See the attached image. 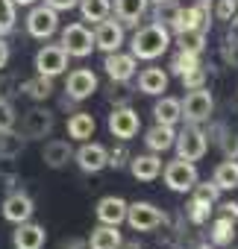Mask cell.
Returning <instances> with one entry per match:
<instances>
[{
    "label": "cell",
    "instance_id": "obj_1",
    "mask_svg": "<svg viewBox=\"0 0 238 249\" xmlns=\"http://www.w3.org/2000/svg\"><path fill=\"white\" fill-rule=\"evenodd\" d=\"M171 47V30L159 21L153 24H144L136 30V36L130 38V53L141 62H153L159 56H165Z\"/></svg>",
    "mask_w": 238,
    "mask_h": 249
},
{
    "label": "cell",
    "instance_id": "obj_2",
    "mask_svg": "<svg viewBox=\"0 0 238 249\" xmlns=\"http://www.w3.org/2000/svg\"><path fill=\"white\" fill-rule=\"evenodd\" d=\"M162 176H165V185H168L174 194H191V188L200 182L194 161H185V159L168 161V164L162 167Z\"/></svg>",
    "mask_w": 238,
    "mask_h": 249
},
{
    "label": "cell",
    "instance_id": "obj_3",
    "mask_svg": "<svg viewBox=\"0 0 238 249\" xmlns=\"http://www.w3.org/2000/svg\"><path fill=\"white\" fill-rule=\"evenodd\" d=\"M165 220H168V214L153 202H127V220L124 223H130L133 231H153V229L165 226Z\"/></svg>",
    "mask_w": 238,
    "mask_h": 249
},
{
    "label": "cell",
    "instance_id": "obj_4",
    "mask_svg": "<svg viewBox=\"0 0 238 249\" xmlns=\"http://www.w3.org/2000/svg\"><path fill=\"white\" fill-rule=\"evenodd\" d=\"M174 147H177V159H185V161H200L209 150V138L206 132L197 126V123H188V126L174 138Z\"/></svg>",
    "mask_w": 238,
    "mask_h": 249
},
{
    "label": "cell",
    "instance_id": "obj_5",
    "mask_svg": "<svg viewBox=\"0 0 238 249\" xmlns=\"http://www.w3.org/2000/svg\"><path fill=\"white\" fill-rule=\"evenodd\" d=\"M179 108H182V120L188 123H200L212 117V108H215V100H212V91H206V85L200 88H191L185 94V100H179Z\"/></svg>",
    "mask_w": 238,
    "mask_h": 249
},
{
    "label": "cell",
    "instance_id": "obj_6",
    "mask_svg": "<svg viewBox=\"0 0 238 249\" xmlns=\"http://www.w3.org/2000/svg\"><path fill=\"white\" fill-rule=\"evenodd\" d=\"M53 126H56L53 111H50V108H44V106H33L30 111H24V120H21V135H24L27 141H41V138H47V135L53 132Z\"/></svg>",
    "mask_w": 238,
    "mask_h": 249
},
{
    "label": "cell",
    "instance_id": "obj_7",
    "mask_svg": "<svg viewBox=\"0 0 238 249\" xmlns=\"http://www.w3.org/2000/svg\"><path fill=\"white\" fill-rule=\"evenodd\" d=\"M62 47H65V53L68 56H74V59H85V56H91V50H94V33L85 27V24H68L65 30H62Z\"/></svg>",
    "mask_w": 238,
    "mask_h": 249
},
{
    "label": "cell",
    "instance_id": "obj_8",
    "mask_svg": "<svg viewBox=\"0 0 238 249\" xmlns=\"http://www.w3.org/2000/svg\"><path fill=\"white\" fill-rule=\"evenodd\" d=\"M139 129H141V117H139L136 108H130V106H118V108H112V114H109V132H112L118 141L127 144L130 138L139 135Z\"/></svg>",
    "mask_w": 238,
    "mask_h": 249
},
{
    "label": "cell",
    "instance_id": "obj_9",
    "mask_svg": "<svg viewBox=\"0 0 238 249\" xmlns=\"http://www.w3.org/2000/svg\"><path fill=\"white\" fill-rule=\"evenodd\" d=\"M56 30H59V12H56V9H50L47 3L30 9V15H27V33H30L33 38L44 41V38L56 36Z\"/></svg>",
    "mask_w": 238,
    "mask_h": 249
},
{
    "label": "cell",
    "instance_id": "obj_10",
    "mask_svg": "<svg viewBox=\"0 0 238 249\" xmlns=\"http://www.w3.org/2000/svg\"><path fill=\"white\" fill-rule=\"evenodd\" d=\"M68 53L62 44H44L39 53H36V73L41 76H59L68 71Z\"/></svg>",
    "mask_w": 238,
    "mask_h": 249
},
{
    "label": "cell",
    "instance_id": "obj_11",
    "mask_svg": "<svg viewBox=\"0 0 238 249\" xmlns=\"http://www.w3.org/2000/svg\"><path fill=\"white\" fill-rule=\"evenodd\" d=\"M124 24L121 21H112V18H103L100 24H94V47L103 50V53H115L124 47Z\"/></svg>",
    "mask_w": 238,
    "mask_h": 249
},
{
    "label": "cell",
    "instance_id": "obj_12",
    "mask_svg": "<svg viewBox=\"0 0 238 249\" xmlns=\"http://www.w3.org/2000/svg\"><path fill=\"white\" fill-rule=\"evenodd\" d=\"M103 68H106V76L109 79H115V82H130L136 76V71H139V59L133 53L115 50V53H106Z\"/></svg>",
    "mask_w": 238,
    "mask_h": 249
},
{
    "label": "cell",
    "instance_id": "obj_13",
    "mask_svg": "<svg viewBox=\"0 0 238 249\" xmlns=\"http://www.w3.org/2000/svg\"><path fill=\"white\" fill-rule=\"evenodd\" d=\"M3 217L9 220V223H27V220H33V214H36V202H33V196L30 194H24V191H12L6 199H3Z\"/></svg>",
    "mask_w": 238,
    "mask_h": 249
},
{
    "label": "cell",
    "instance_id": "obj_14",
    "mask_svg": "<svg viewBox=\"0 0 238 249\" xmlns=\"http://www.w3.org/2000/svg\"><path fill=\"white\" fill-rule=\"evenodd\" d=\"M65 91H68V97L77 100V103H79V100H88V97L97 91V73L88 71V68L71 71L68 79H65Z\"/></svg>",
    "mask_w": 238,
    "mask_h": 249
},
{
    "label": "cell",
    "instance_id": "obj_15",
    "mask_svg": "<svg viewBox=\"0 0 238 249\" xmlns=\"http://www.w3.org/2000/svg\"><path fill=\"white\" fill-rule=\"evenodd\" d=\"M47 243V231L44 226L27 220V223H18L15 231H12V246L15 249H41Z\"/></svg>",
    "mask_w": 238,
    "mask_h": 249
},
{
    "label": "cell",
    "instance_id": "obj_16",
    "mask_svg": "<svg viewBox=\"0 0 238 249\" xmlns=\"http://www.w3.org/2000/svg\"><path fill=\"white\" fill-rule=\"evenodd\" d=\"M74 159L82 173H100L106 167V147L94 144V141H82V147L74 153Z\"/></svg>",
    "mask_w": 238,
    "mask_h": 249
},
{
    "label": "cell",
    "instance_id": "obj_17",
    "mask_svg": "<svg viewBox=\"0 0 238 249\" xmlns=\"http://www.w3.org/2000/svg\"><path fill=\"white\" fill-rule=\"evenodd\" d=\"M94 214H97V223H103V226H121L127 220V199H121V196H103L97 202Z\"/></svg>",
    "mask_w": 238,
    "mask_h": 249
},
{
    "label": "cell",
    "instance_id": "obj_18",
    "mask_svg": "<svg viewBox=\"0 0 238 249\" xmlns=\"http://www.w3.org/2000/svg\"><path fill=\"white\" fill-rule=\"evenodd\" d=\"M112 9H115V18L121 21L124 27H136V24L147 15L150 0H115Z\"/></svg>",
    "mask_w": 238,
    "mask_h": 249
},
{
    "label": "cell",
    "instance_id": "obj_19",
    "mask_svg": "<svg viewBox=\"0 0 238 249\" xmlns=\"http://www.w3.org/2000/svg\"><path fill=\"white\" fill-rule=\"evenodd\" d=\"M130 173L139 182H153L162 173V156L159 153H144V156H133L130 159Z\"/></svg>",
    "mask_w": 238,
    "mask_h": 249
},
{
    "label": "cell",
    "instance_id": "obj_20",
    "mask_svg": "<svg viewBox=\"0 0 238 249\" xmlns=\"http://www.w3.org/2000/svg\"><path fill=\"white\" fill-rule=\"evenodd\" d=\"M41 159H44V164H47V167H53V170L65 167V164L74 159L71 138H68V141H62V138H53V141H47V144H44V150H41Z\"/></svg>",
    "mask_w": 238,
    "mask_h": 249
},
{
    "label": "cell",
    "instance_id": "obj_21",
    "mask_svg": "<svg viewBox=\"0 0 238 249\" xmlns=\"http://www.w3.org/2000/svg\"><path fill=\"white\" fill-rule=\"evenodd\" d=\"M139 91L147 97H162L168 91V71L162 68H144L139 73Z\"/></svg>",
    "mask_w": 238,
    "mask_h": 249
},
{
    "label": "cell",
    "instance_id": "obj_22",
    "mask_svg": "<svg viewBox=\"0 0 238 249\" xmlns=\"http://www.w3.org/2000/svg\"><path fill=\"white\" fill-rule=\"evenodd\" d=\"M174 138H177V132H174V126H165V123H153V126L144 132V144H147V150L150 153H168L171 147H174Z\"/></svg>",
    "mask_w": 238,
    "mask_h": 249
},
{
    "label": "cell",
    "instance_id": "obj_23",
    "mask_svg": "<svg viewBox=\"0 0 238 249\" xmlns=\"http://www.w3.org/2000/svg\"><path fill=\"white\" fill-rule=\"evenodd\" d=\"M121 231H118V226H97V229H91V234H88V240H85V246L88 249H118L121 246Z\"/></svg>",
    "mask_w": 238,
    "mask_h": 249
},
{
    "label": "cell",
    "instance_id": "obj_24",
    "mask_svg": "<svg viewBox=\"0 0 238 249\" xmlns=\"http://www.w3.org/2000/svg\"><path fill=\"white\" fill-rule=\"evenodd\" d=\"M235 234H238L235 220L226 217V214H220V217L212 220V226H209V243H212V246H229V243L235 240Z\"/></svg>",
    "mask_w": 238,
    "mask_h": 249
},
{
    "label": "cell",
    "instance_id": "obj_25",
    "mask_svg": "<svg viewBox=\"0 0 238 249\" xmlns=\"http://www.w3.org/2000/svg\"><path fill=\"white\" fill-rule=\"evenodd\" d=\"M94 129H97V123L88 111H77L68 117V138L71 141H88L94 135Z\"/></svg>",
    "mask_w": 238,
    "mask_h": 249
},
{
    "label": "cell",
    "instance_id": "obj_26",
    "mask_svg": "<svg viewBox=\"0 0 238 249\" xmlns=\"http://www.w3.org/2000/svg\"><path fill=\"white\" fill-rule=\"evenodd\" d=\"M153 117H156V123H165V126H177V123L182 120L179 100H177V97H162V100H156V106H153Z\"/></svg>",
    "mask_w": 238,
    "mask_h": 249
},
{
    "label": "cell",
    "instance_id": "obj_27",
    "mask_svg": "<svg viewBox=\"0 0 238 249\" xmlns=\"http://www.w3.org/2000/svg\"><path fill=\"white\" fill-rule=\"evenodd\" d=\"M27 147V138L18 135L15 129H0V159L3 161H15Z\"/></svg>",
    "mask_w": 238,
    "mask_h": 249
},
{
    "label": "cell",
    "instance_id": "obj_28",
    "mask_svg": "<svg viewBox=\"0 0 238 249\" xmlns=\"http://www.w3.org/2000/svg\"><path fill=\"white\" fill-rule=\"evenodd\" d=\"M212 182H215L220 191H232V188H238V159H223V161L215 167Z\"/></svg>",
    "mask_w": 238,
    "mask_h": 249
},
{
    "label": "cell",
    "instance_id": "obj_29",
    "mask_svg": "<svg viewBox=\"0 0 238 249\" xmlns=\"http://www.w3.org/2000/svg\"><path fill=\"white\" fill-rule=\"evenodd\" d=\"M77 9H79L82 21H88V24H100V21L109 18V12H112V0H79Z\"/></svg>",
    "mask_w": 238,
    "mask_h": 249
},
{
    "label": "cell",
    "instance_id": "obj_30",
    "mask_svg": "<svg viewBox=\"0 0 238 249\" xmlns=\"http://www.w3.org/2000/svg\"><path fill=\"white\" fill-rule=\"evenodd\" d=\"M18 91L27 94L30 100H39V103H41V100H47V97L53 94V76H41V73H39L36 79H24Z\"/></svg>",
    "mask_w": 238,
    "mask_h": 249
},
{
    "label": "cell",
    "instance_id": "obj_31",
    "mask_svg": "<svg viewBox=\"0 0 238 249\" xmlns=\"http://www.w3.org/2000/svg\"><path fill=\"white\" fill-rule=\"evenodd\" d=\"M177 36V47L179 50H188V53H203L206 50V36L209 30H185V33H174Z\"/></svg>",
    "mask_w": 238,
    "mask_h": 249
},
{
    "label": "cell",
    "instance_id": "obj_32",
    "mask_svg": "<svg viewBox=\"0 0 238 249\" xmlns=\"http://www.w3.org/2000/svg\"><path fill=\"white\" fill-rule=\"evenodd\" d=\"M106 100L118 108V106H130V100H133V91L127 88V82H109V88H106Z\"/></svg>",
    "mask_w": 238,
    "mask_h": 249
},
{
    "label": "cell",
    "instance_id": "obj_33",
    "mask_svg": "<svg viewBox=\"0 0 238 249\" xmlns=\"http://www.w3.org/2000/svg\"><path fill=\"white\" fill-rule=\"evenodd\" d=\"M194 65H200V53H188V50H177V56L171 59V73L182 76L185 71H191Z\"/></svg>",
    "mask_w": 238,
    "mask_h": 249
},
{
    "label": "cell",
    "instance_id": "obj_34",
    "mask_svg": "<svg viewBox=\"0 0 238 249\" xmlns=\"http://www.w3.org/2000/svg\"><path fill=\"white\" fill-rule=\"evenodd\" d=\"M191 196H194V199H200V202H206V205H212V208H215V205H218V199H220V188H218V185H215V182H203V185H200V182H197V185H194V188H191Z\"/></svg>",
    "mask_w": 238,
    "mask_h": 249
},
{
    "label": "cell",
    "instance_id": "obj_35",
    "mask_svg": "<svg viewBox=\"0 0 238 249\" xmlns=\"http://www.w3.org/2000/svg\"><path fill=\"white\" fill-rule=\"evenodd\" d=\"M18 6L12 3V0H0V36H6L15 30V21H18Z\"/></svg>",
    "mask_w": 238,
    "mask_h": 249
},
{
    "label": "cell",
    "instance_id": "obj_36",
    "mask_svg": "<svg viewBox=\"0 0 238 249\" xmlns=\"http://www.w3.org/2000/svg\"><path fill=\"white\" fill-rule=\"evenodd\" d=\"M185 214H188V220L194 223V226H203V223H209V214H212V205H206V202H200V199H188V205H185Z\"/></svg>",
    "mask_w": 238,
    "mask_h": 249
},
{
    "label": "cell",
    "instance_id": "obj_37",
    "mask_svg": "<svg viewBox=\"0 0 238 249\" xmlns=\"http://www.w3.org/2000/svg\"><path fill=\"white\" fill-rule=\"evenodd\" d=\"M130 150L121 144V147H115V150H106V167H112V170H121V167H127L130 164Z\"/></svg>",
    "mask_w": 238,
    "mask_h": 249
},
{
    "label": "cell",
    "instance_id": "obj_38",
    "mask_svg": "<svg viewBox=\"0 0 238 249\" xmlns=\"http://www.w3.org/2000/svg\"><path fill=\"white\" fill-rule=\"evenodd\" d=\"M15 123H18V111L12 100H0V129H15Z\"/></svg>",
    "mask_w": 238,
    "mask_h": 249
},
{
    "label": "cell",
    "instance_id": "obj_39",
    "mask_svg": "<svg viewBox=\"0 0 238 249\" xmlns=\"http://www.w3.org/2000/svg\"><path fill=\"white\" fill-rule=\"evenodd\" d=\"M179 79H182V85H185L188 91H191V88H200V85H206V68H203V65H194V68L185 71Z\"/></svg>",
    "mask_w": 238,
    "mask_h": 249
},
{
    "label": "cell",
    "instance_id": "obj_40",
    "mask_svg": "<svg viewBox=\"0 0 238 249\" xmlns=\"http://www.w3.org/2000/svg\"><path fill=\"white\" fill-rule=\"evenodd\" d=\"M177 0H168V3H159L156 6V15H153V21H159V24H165V27H171L174 24V18H177Z\"/></svg>",
    "mask_w": 238,
    "mask_h": 249
},
{
    "label": "cell",
    "instance_id": "obj_41",
    "mask_svg": "<svg viewBox=\"0 0 238 249\" xmlns=\"http://www.w3.org/2000/svg\"><path fill=\"white\" fill-rule=\"evenodd\" d=\"M215 15H218V21H232L238 15V0H218Z\"/></svg>",
    "mask_w": 238,
    "mask_h": 249
},
{
    "label": "cell",
    "instance_id": "obj_42",
    "mask_svg": "<svg viewBox=\"0 0 238 249\" xmlns=\"http://www.w3.org/2000/svg\"><path fill=\"white\" fill-rule=\"evenodd\" d=\"M220 153L223 159H238V132H226L220 138Z\"/></svg>",
    "mask_w": 238,
    "mask_h": 249
},
{
    "label": "cell",
    "instance_id": "obj_43",
    "mask_svg": "<svg viewBox=\"0 0 238 249\" xmlns=\"http://www.w3.org/2000/svg\"><path fill=\"white\" fill-rule=\"evenodd\" d=\"M223 59L232 68H238V36H226L223 38Z\"/></svg>",
    "mask_w": 238,
    "mask_h": 249
},
{
    "label": "cell",
    "instance_id": "obj_44",
    "mask_svg": "<svg viewBox=\"0 0 238 249\" xmlns=\"http://www.w3.org/2000/svg\"><path fill=\"white\" fill-rule=\"evenodd\" d=\"M44 3L50 9H56V12H71V9H77L79 0H44Z\"/></svg>",
    "mask_w": 238,
    "mask_h": 249
},
{
    "label": "cell",
    "instance_id": "obj_45",
    "mask_svg": "<svg viewBox=\"0 0 238 249\" xmlns=\"http://www.w3.org/2000/svg\"><path fill=\"white\" fill-rule=\"evenodd\" d=\"M220 214H226V217H232V220H238V202H220Z\"/></svg>",
    "mask_w": 238,
    "mask_h": 249
},
{
    "label": "cell",
    "instance_id": "obj_46",
    "mask_svg": "<svg viewBox=\"0 0 238 249\" xmlns=\"http://www.w3.org/2000/svg\"><path fill=\"white\" fill-rule=\"evenodd\" d=\"M6 62H9V44H6L3 38H0V71L6 68Z\"/></svg>",
    "mask_w": 238,
    "mask_h": 249
},
{
    "label": "cell",
    "instance_id": "obj_47",
    "mask_svg": "<svg viewBox=\"0 0 238 249\" xmlns=\"http://www.w3.org/2000/svg\"><path fill=\"white\" fill-rule=\"evenodd\" d=\"M62 249H88V246H85V240H68Z\"/></svg>",
    "mask_w": 238,
    "mask_h": 249
},
{
    "label": "cell",
    "instance_id": "obj_48",
    "mask_svg": "<svg viewBox=\"0 0 238 249\" xmlns=\"http://www.w3.org/2000/svg\"><path fill=\"white\" fill-rule=\"evenodd\" d=\"M118 249H141V246H139V240H121Z\"/></svg>",
    "mask_w": 238,
    "mask_h": 249
},
{
    "label": "cell",
    "instance_id": "obj_49",
    "mask_svg": "<svg viewBox=\"0 0 238 249\" xmlns=\"http://www.w3.org/2000/svg\"><path fill=\"white\" fill-rule=\"evenodd\" d=\"M12 3H15V6H33L36 0H12Z\"/></svg>",
    "mask_w": 238,
    "mask_h": 249
},
{
    "label": "cell",
    "instance_id": "obj_50",
    "mask_svg": "<svg viewBox=\"0 0 238 249\" xmlns=\"http://www.w3.org/2000/svg\"><path fill=\"white\" fill-rule=\"evenodd\" d=\"M194 249H215L212 243H200V246H194Z\"/></svg>",
    "mask_w": 238,
    "mask_h": 249
},
{
    "label": "cell",
    "instance_id": "obj_51",
    "mask_svg": "<svg viewBox=\"0 0 238 249\" xmlns=\"http://www.w3.org/2000/svg\"><path fill=\"white\" fill-rule=\"evenodd\" d=\"M150 3H153V6H159V3H168V0H150Z\"/></svg>",
    "mask_w": 238,
    "mask_h": 249
},
{
    "label": "cell",
    "instance_id": "obj_52",
    "mask_svg": "<svg viewBox=\"0 0 238 249\" xmlns=\"http://www.w3.org/2000/svg\"><path fill=\"white\" fill-rule=\"evenodd\" d=\"M220 249H235V246H232V243H229V246H220Z\"/></svg>",
    "mask_w": 238,
    "mask_h": 249
},
{
    "label": "cell",
    "instance_id": "obj_53",
    "mask_svg": "<svg viewBox=\"0 0 238 249\" xmlns=\"http://www.w3.org/2000/svg\"><path fill=\"white\" fill-rule=\"evenodd\" d=\"M235 24H238V15H235Z\"/></svg>",
    "mask_w": 238,
    "mask_h": 249
},
{
    "label": "cell",
    "instance_id": "obj_54",
    "mask_svg": "<svg viewBox=\"0 0 238 249\" xmlns=\"http://www.w3.org/2000/svg\"><path fill=\"white\" fill-rule=\"evenodd\" d=\"M235 229H238V226H235Z\"/></svg>",
    "mask_w": 238,
    "mask_h": 249
}]
</instances>
